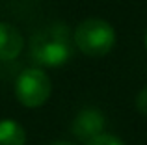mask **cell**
<instances>
[{
	"mask_svg": "<svg viewBox=\"0 0 147 145\" xmlns=\"http://www.w3.org/2000/svg\"><path fill=\"white\" fill-rule=\"evenodd\" d=\"M30 60L37 67H61L73 58V32L65 22H52L39 28L28 45Z\"/></svg>",
	"mask_w": 147,
	"mask_h": 145,
	"instance_id": "cell-1",
	"label": "cell"
},
{
	"mask_svg": "<svg viewBox=\"0 0 147 145\" xmlns=\"http://www.w3.org/2000/svg\"><path fill=\"white\" fill-rule=\"evenodd\" d=\"M115 30L108 21L99 17L84 19L73 30V43L88 58H102L115 45Z\"/></svg>",
	"mask_w": 147,
	"mask_h": 145,
	"instance_id": "cell-2",
	"label": "cell"
},
{
	"mask_svg": "<svg viewBox=\"0 0 147 145\" xmlns=\"http://www.w3.org/2000/svg\"><path fill=\"white\" fill-rule=\"evenodd\" d=\"M52 80L41 67L24 69L15 80V97L24 108H39L50 99Z\"/></svg>",
	"mask_w": 147,
	"mask_h": 145,
	"instance_id": "cell-3",
	"label": "cell"
},
{
	"mask_svg": "<svg viewBox=\"0 0 147 145\" xmlns=\"http://www.w3.org/2000/svg\"><path fill=\"white\" fill-rule=\"evenodd\" d=\"M104 127L106 117L99 108H82L71 123V134L80 142H88L90 138L104 132Z\"/></svg>",
	"mask_w": 147,
	"mask_h": 145,
	"instance_id": "cell-4",
	"label": "cell"
},
{
	"mask_svg": "<svg viewBox=\"0 0 147 145\" xmlns=\"http://www.w3.org/2000/svg\"><path fill=\"white\" fill-rule=\"evenodd\" d=\"M24 36L17 26L0 22V62H11L24 50Z\"/></svg>",
	"mask_w": 147,
	"mask_h": 145,
	"instance_id": "cell-5",
	"label": "cell"
},
{
	"mask_svg": "<svg viewBox=\"0 0 147 145\" xmlns=\"http://www.w3.org/2000/svg\"><path fill=\"white\" fill-rule=\"evenodd\" d=\"M0 145H26V130L13 119L0 121Z\"/></svg>",
	"mask_w": 147,
	"mask_h": 145,
	"instance_id": "cell-6",
	"label": "cell"
},
{
	"mask_svg": "<svg viewBox=\"0 0 147 145\" xmlns=\"http://www.w3.org/2000/svg\"><path fill=\"white\" fill-rule=\"evenodd\" d=\"M84 145H125L121 138L114 134H108V132H100V134L90 138L88 142H84Z\"/></svg>",
	"mask_w": 147,
	"mask_h": 145,
	"instance_id": "cell-7",
	"label": "cell"
},
{
	"mask_svg": "<svg viewBox=\"0 0 147 145\" xmlns=\"http://www.w3.org/2000/svg\"><path fill=\"white\" fill-rule=\"evenodd\" d=\"M136 108H138V112H140L144 117H147V86L140 91V93H138V97H136Z\"/></svg>",
	"mask_w": 147,
	"mask_h": 145,
	"instance_id": "cell-8",
	"label": "cell"
},
{
	"mask_svg": "<svg viewBox=\"0 0 147 145\" xmlns=\"http://www.w3.org/2000/svg\"><path fill=\"white\" fill-rule=\"evenodd\" d=\"M50 145H75L73 142H65V140H60V142H52Z\"/></svg>",
	"mask_w": 147,
	"mask_h": 145,
	"instance_id": "cell-9",
	"label": "cell"
},
{
	"mask_svg": "<svg viewBox=\"0 0 147 145\" xmlns=\"http://www.w3.org/2000/svg\"><path fill=\"white\" fill-rule=\"evenodd\" d=\"M145 50H147V32H145Z\"/></svg>",
	"mask_w": 147,
	"mask_h": 145,
	"instance_id": "cell-10",
	"label": "cell"
}]
</instances>
